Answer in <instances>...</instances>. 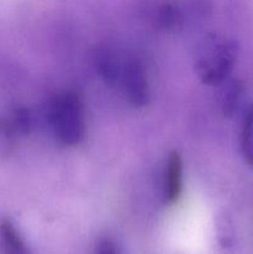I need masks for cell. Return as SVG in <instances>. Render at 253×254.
<instances>
[{"instance_id": "cell-1", "label": "cell", "mask_w": 253, "mask_h": 254, "mask_svg": "<svg viewBox=\"0 0 253 254\" xmlns=\"http://www.w3.org/2000/svg\"><path fill=\"white\" fill-rule=\"evenodd\" d=\"M237 60L233 41L217 35H207L198 44L195 55V72L206 84H220L227 79Z\"/></svg>"}, {"instance_id": "cell-8", "label": "cell", "mask_w": 253, "mask_h": 254, "mask_svg": "<svg viewBox=\"0 0 253 254\" xmlns=\"http://www.w3.org/2000/svg\"><path fill=\"white\" fill-rule=\"evenodd\" d=\"M156 20L164 29H174L183 22V12L174 2L164 1L156 10Z\"/></svg>"}, {"instance_id": "cell-6", "label": "cell", "mask_w": 253, "mask_h": 254, "mask_svg": "<svg viewBox=\"0 0 253 254\" xmlns=\"http://www.w3.org/2000/svg\"><path fill=\"white\" fill-rule=\"evenodd\" d=\"M0 254H31L21 233L7 218L0 220Z\"/></svg>"}, {"instance_id": "cell-4", "label": "cell", "mask_w": 253, "mask_h": 254, "mask_svg": "<svg viewBox=\"0 0 253 254\" xmlns=\"http://www.w3.org/2000/svg\"><path fill=\"white\" fill-rule=\"evenodd\" d=\"M184 184V164L179 151L169 154L163 173V196L166 203H175L180 198Z\"/></svg>"}, {"instance_id": "cell-5", "label": "cell", "mask_w": 253, "mask_h": 254, "mask_svg": "<svg viewBox=\"0 0 253 254\" xmlns=\"http://www.w3.org/2000/svg\"><path fill=\"white\" fill-rule=\"evenodd\" d=\"M94 66L99 76L112 84L119 81L123 62L119 60L118 55L109 47H99L94 54Z\"/></svg>"}, {"instance_id": "cell-9", "label": "cell", "mask_w": 253, "mask_h": 254, "mask_svg": "<svg viewBox=\"0 0 253 254\" xmlns=\"http://www.w3.org/2000/svg\"><path fill=\"white\" fill-rule=\"evenodd\" d=\"M17 134L15 133L9 118L0 116V158L11 155L15 148V140Z\"/></svg>"}, {"instance_id": "cell-2", "label": "cell", "mask_w": 253, "mask_h": 254, "mask_svg": "<svg viewBox=\"0 0 253 254\" xmlns=\"http://www.w3.org/2000/svg\"><path fill=\"white\" fill-rule=\"evenodd\" d=\"M49 121L55 138L62 145H77L84 138L86 114L83 102L73 92H62L52 99Z\"/></svg>"}, {"instance_id": "cell-10", "label": "cell", "mask_w": 253, "mask_h": 254, "mask_svg": "<svg viewBox=\"0 0 253 254\" xmlns=\"http://www.w3.org/2000/svg\"><path fill=\"white\" fill-rule=\"evenodd\" d=\"M9 121L17 135L29 134L32 127H34V118H32L29 109L24 108V107L15 109L14 113L9 118Z\"/></svg>"}, {"instance_id": "cell-7", "label": "cell", "mask_w": 253, "mask_h": 254, "mask_svg": "<svg viewBox=\"0 0 253 254\" xmlns=\"http://www.w3.org/2000/svg\"><path fill=\"white\" fill-rule=\"evenodd\" d=\"M241 153L248 166L253 168V106L248 109L241 131Z\"/></svg>"}, {"instance_id": "cell-11", "label": "cell", "mask_w": 253, "mask_h": 254, "mask_svg": "<svg viewBox=\"0 0 253 254\" xmlns=\"http://www.w3.org/2000/svg\"><path fill=\"white\" fill-rule=\"evenodd\" d=\"M238 99H240V87L235 83L231 82L227 84L222 93V109L223 113L230 116L233 113L235 108H237Z\"/></svg>"}, {"instance_id": "cell-3", "label": "cell", "mask_w": 253, "mask_h": 254, "mask_svg": "<svg viewBox=\"0 0 253 254\" xmlns=\"http://www.w3.org/2000/svg\"><path fill=\"white\" fill-rule=\"evenodd\" d=\"M119 83L124 97L134 107H145L150 99L148 73L145 66L139 59H129L123 62Z\"/></svg>"}, {"instance_id": "cell-12", "label": "cell", "mask_w": 253, "mask_h": 254, "mask_svg": "<svg viewBox=\"0 0 253 254\" xmlns=\"http://www.w3.org/2000/svg\"><path fill=\"white\" fill-rule=\"evenodd\" d=\"M94 254H121V252L117 243L111 237H102L97 242Z\"/></svg>"}]
</instances>
